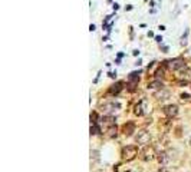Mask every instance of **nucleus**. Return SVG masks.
I'll list each match as a JSON object with an SVG mask.
<instances>
[{
  "label": "nucleus",
  "mask_w": 191,
  "mask_h": 172,
  "mask_svg": "<svg viewBox=\"0 0 191 172\" xmlns=\"http://www.w3.org/2000/svg\"><path fill=\"white\" fill-rule=\"evenodd\" d=\"M138 155V146L137 145H127L122 148V159L124 161H132Z\"/></svg>",
  "instance_id": "obj_1"
},
{
  "label": "nucleus",
  "mask_w": 191,
  "mask_h": 172,
  "mask_svg": "<svg viewBox=\"0 0 191 172\" xmlns=\"http://www.w3.org/2000/svg\"><path fill=\"white\" fill-rule=\"evenodd\" d=\"M135 142L138 145H142V146L149 145V142H151V133L148 131H139L137 133V136H135Z\"/></svg>",
  "instance_id": "obj_2"
},
{
  "label": "nucleus",
  "mask_w": 191,
  "mask_h": 172,
  "mask_svg": "<svg viewBox=\"0 0 191 172\" xmlns=\"http://www.w3.org/2000/svg\"><path fill=\"white\" fill-rule=\"evenodd\" d=\"M121 108V105L118 103V102H115V101H109V102H105L104 105H102V111L105 112V113H114V112H117L118 109Z\"/></svg>",
  "instance_id": "obj_3"
},
{
  "label": "nucleus",
  "mask_w": 191,
  "mask_h": 172,
  "mask_svg": "<svg viewBox=\"0 0 191 172\" xmlns=\"http://www.w3.org/2000/svg\"><path fill=\"white\" fill-rule=\"evenodd\" d=\"M154 155H155V152H154V148L147 145V146H145V148L141 151V155H139V158H141L142 161L148 162V161H152V159H154Z\"/></svg>",
  "instance_id": "obj_4"
},
{
  "label": "nucleus",
  "mask_w": 191,
  "mask_h": 172,
  "mask_svg": "<svg viewBox=\"0 0 191 172\" xmlns=\"http://www.w3.org/2000/svg\"><path fill=\"white\" fill-rule=\"evenodd\" d=\"M167 66L171 69V70H181L182 67H185V63H184V60H181V59H172V60H168L167 62Z\"/></svg>",
  "instance_id": "obj_5"
},
{
  "label": "nucleus",
  "mask_w": 191,
  "mask_h": 172,
  "mask_svg": "<svg viewBox=\"0 0 191 172\" xmlns=\"http://www.w3.org/2000/svg\"><path fill=\"white\" fill-rule=\"evenodd\" d=\"M162 111H164V113H165L168 118H174V116L178 115V106H177V105H167Z\"/></svg>",
  "instance_id": "obj_6"
},
{
  "label": "nucleus",
  "mask_w": 191,
  "mask_h": 172,
  "mask_svg": "<svg viewBox=\"0 0 191 172\" xmlns=\"http://www.w3.org/2000/svg\"><path fill=\"white\" fill-rule=\"evenodd\" d=\"M134 132H135V123H134V122H127V123L122 126V133H124L125 136H131Z\"/></svg>",
  "instance_id": "obj_7"
},
{
  "label": "nucleus",
  "mask_w": 191,
  "mask_h": 172,
  "mask_svg": "<svg viewBox=\"0 0 191 172\" xmlns=\"http://www.w3.org/2000/svg\"><path fill=\"white\" fill-rule=\"evenodd\" d=\"M158 161H160V163H161L162 166H165V165L171 161V156H170L167 152H161V153H158Z\"/></svg>",
  "instance_id": "obj_8"
},
{
  "label": "nucleus",
  "mask_w": 191,
  "mask_h": 172,
  "mask_svg": "<svg viewBox=\"0 0 191 172\" xmlns=\"http://www.w3.org/2000/svg\"><path fill=\"white\" fill-rule=\"evenodd\" d=\"M121 89H122V83H121V82H118L117 85H112V86H111L108 92H109L111 95H114V96H115V95H118V93L121 92Z\"/></svg>",
  "instance_id": "obj_9"
},
{
  "label": "nucleus",
  "mask_w": 191,
  "mask_h": 172,
  "mask_svg": "<svg viewBox=\"0 0 191 172\" xmlns=\"http://www.w3.org/2000/svg\"><path fill=\"white\" fill-rule=\"evenodd\" d=\"M164 88V85L161 80H154L151 83H148V89H162Z\"/></svg>",
  "instance_id": "obj_10"
},
{
  "label": "nucleus",
  "mask_w": 191,
  "mask_h": 172,
  "mask_svg": "<svg viewBox=\"0 0 191 172\" xmlns=\"http://www.w3.org/2000/svg\"><path fill=\"white\" fill-rule=\"evenodd\" d=\"M144 103H145V102L141 101V102L135 106V111H134V112H135L137 116H142V115H144Z\"/></svg>",
  "instance_id": "obj_11"
},
{
  "label": "nucleus",
  "mask_w": 191,
  "mask_h": 172,
  "mask_svg": "<svg viewBox=\"0 0 191 172\" xmlns=\"http://www.w3.org/2000/svg\"><path fill=\"white\" fill-rule=\"evenodd\" d=\"M168 96H170V92H168V91H161V92L155 93V98H157V99H161V101L168 99Z\"/></svg>",
  "instance_id": "obj_12"
},
{
  "label": "nucleus",
  "mask_w": 191,
  "mask_h": 172,
  "mask_svg": "<svg viewBox=\"0 0 191 172\" xmlns=\"http://www.w3.org/2000/svg\"><path fill=\"white\" fill-rule=\"evenodd\" d=\"M108 132H109V133H108V136H109V138L117 136V126H114V125H112V126H109V128H108Z\"/></svg>",
  "instance_id": "obj_13"
},
{
  "label": "nucleus",
  "mask_w": 191,
  "mask_h": 172,
  "mask_svg": "<svg viewBox=\"0 0 191 172\" xmlns=\"http://www.w3.org/2000/svg\"><path fill=\"white\" fill-rule=\"evenodd\" d=\"M97 133H99V128L93 123V125L90 126V135H97Z\"/></svg>",
  "instance_id": "obj_14"
},
{
  "label": "nucleus",
  "mask_w": 191,
  "mask_h": 172,
  "mask_svg": "<svg viewBox=\"0 0 191 172\" xmlns=\"http://www.w3.org/2000/svg\"><path fill=\"white\" fill-rule=\"evenodd\" d=\"M102 121H104L105 123H114V122H115V118H114V116H105Z\"/></svg>",
  "instance_id": "obj_15"
},
{
  "label": "nucleus",
  "mask_w": 191,
  "mask_h": 172,
  "mask_svg": "<svg viewBox=\"0 0 191 172\" xmlns=\"http://www.w3.org/2000/svg\"><path fill=\"white\" fill-rule=\"evenodd\" d=\"M180 98H181L182 101H190V98H191V96H190L188 93H181V95H180Z\"/></svg>",
  "instance_id": "obj_16"
},
{
  "label": "nucleus",
  "mask_w": 191,
  "mask_h": 172,
  "mask_svg": "<svg viewBox=\"0 0 191 172\" xmlns=\"http://www.w3.org/2000/svg\"><path fill=\"white\" fill-rule=\"evenodd\" d=\"M155 172H168V169H167L165 166H161V168H158Z\"/></svg>",
  "instance_id": "obj_17"
},
{
  "label": "nucleus",
  "mask_w": 191,
  "mask_h": 172,
  "mask_svg": "<svg viewBox=\"0 0 191 172\" xmlns=\"http://www.w3.org/2000/svg\"><path fill=\"white\" fill-rule=\"evenodd\" d=\"M89 30L93 32V30H95V25H90V26H89Z\"/></svg>",
  "instance_id": "obj_18"
},
{
  "label": "nucleus",
  "mask_w": 191,
  "mask_h": 172,
  "mask_svg": "<svg viewBox=\"0 0 191 172\" xmlns=\"http://www.w3.org/2000/svg\"><path fill=\"white\" fill-rule=\"evenodd\" d=\"M190 146H191V138H190Z\"/></svg>",
  "instance_id": "obj_19"
},
{
  "label": "nucleus",
  "mask_w": 191,
  "mask_h": 172,
  "mask_svg": "<svg viewBox=\"0 0 191 172\" xmlns=\"http://www.w3.org/2000/svg\"><path fill=\"white\" fill-rule=\"evenodd\" d=\"M127 172H131V171H127Z\"/></svg>",
  "instance_id": "obj_20"
}]
</instances>
